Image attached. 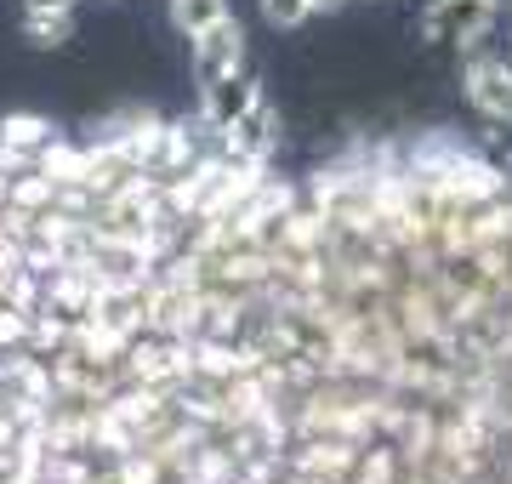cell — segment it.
<instances>
[{
  "instance_id": "6da1fadb",
  "label": "cell",
  "mask_w": 512,
  "mask_h": 484,
  "mask_svg": "<svg viewBox=\"0 0 512 484\" xmlns=\"http://www.w3.org/2000/svg\"><path fill=\"white\" fill-rule=\"evenodd\" d=\"M501 0H433L421 12V40H456V46H478L484 29L495 23Z\"/></svg>"
},
{
  "instance_id": "7a4b0ae2",
  "label": "cell",
  "mask_w": 512,
  "mask_h": 484,
  "mask_svg": "<svg viewBox=\"0 0 512 484\" xmlns=\"http://www.w3.org/2000/svg\"><path fill=\"white\" fill-rule=\"evenodd\" d=\"M245 69V29H239L234 18H222L217 29H205L200 40H194V86H217V80L239 75Z\"/></svg>"
},
{
  "instance_id": "3957f363",
  "label": "cell",
  "mask_w": 512,
  "mask_h": 484,
  "mask_svg": "<svg viewBox=\"0 0 512 484\" xmlns=\"http://www.w3.org/2000/svg\"><path fill=\"white\" fill-rule=\"evenodd\" d=\"M467 97L495 126H512V57H478L467 69Z\"/></svg>"
},
{
  "instance_id": "277c9868",
  "label": "cell",
  "mask_w": 512,
  "mask_h": 484,
  "mask_svg": "<svg viewBox=\"0 0 512 484\" xmlns=\"http://www.w3.org/2000/svg\"><path fill=\"white\" fill-rule=\"evenodd\" d=\"M222 137H228V154H234V160H256V166H262V160L274 154V143H279V114H274V103H268V97H256L251 114H239L234 126L222 131Z\"/></svg>"
},
{
  "instance_id": "5b68a950",
  "label": "cell",
  "mask_w": 512,
  "mask_h": 484,
  "mask_svg": "<svg viewBox=\"0 0 512 484\" xmlns=\"http://www.w3.org/2000/svg\"><path fill=\"white\" fill-rule=\"evenodd\" d=\"M262 97V86H256V75H228V80H217V86H205L200 92V120L211 131H228L239 120V114H251V103Z\"/></svg>"
},
{
  "instance_id": "8992f818",
  "label": "cell",
  "mask_w": 512,
  "mask_h": 484,
  "mask_svg": "<svg viewBox=\"0 0 512 484\" xmlns=\"http://www.w3.org/2000/svg\"><path fill=\"white\" fill-rule=\"evenodd\" d=\"M52 149V126L40 120V114H6L0 120V154H6V166H23L29 154H46Z\"/></svg>"
},
{
  "instance_id": "52a82bcc",
  "label": "cell",
  "mask_w": 512,
  "mask_h": 484,
  "mask_svg": "<svg viewBox=\"0 0 512 484\" xmlns=\"http://www.w3.org/2000/svg\"><path fill=\"white\" fill-rule=\"evenodd\" d=\"M222 18H228V0H171V23L188 40H200L205 29H217Z\"/></svg>"
},
{
  "instance_id": "ba28073f",
  "label": "cell",
  "mask_w": 512,
  "mask_h": 484,
  "mask_svg": "<svg viewBox=\"0 0 512 484\" xmlns=\"http://www.w3.org/2000/svg\"><path fill=\"white\" fill-rule=\"evenodd\" d=\"M74 35V6L69 12H23V40L29 46H63Z\"/></svg>"
},
{
  "instance_id": "9c48e42d",
  "label": "cell",
  "mask_w": 512,
  "mask_h": 484,
  "mask_svg": "<svg viewBox=\"0 0 512 484\" xmlns=\"http://www.w3.org/2000/svg\"><path fill=\"white\" fill-rule=\"evenodd\" d=\"M268 29H302L313 18V0H256Z\"/></svg>"
},
{
  "instance_id": "30bf717a",
  "label": "cell",
  "mask_w": 512,
  "mask_h": 484,
  "mask_svg": "<svg viewBox=\"0 0 512 484\" xmlns=\"http://www.w3.org/2000/svg\"><path fill=\"white\" fill-rule=\"evenodd\" d=\"M74 0H29V12H69Z\"/></svg>"
},
{
  "instance_id": "8fae6325",
  "label": "cell",
  "mask_w": 512,
  "mask_h": 484,
  "mask_svg": "<svg viewBox=\"0 0 512 484\" xmlns=\"http://www.w3.org/2000/svg\"><path fill=\"white\" fill-rule=\"evenodd\" d=\"M348 0H313V12H342Z\"/></svg>"
}]
</instances>
